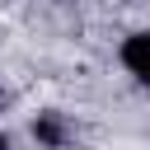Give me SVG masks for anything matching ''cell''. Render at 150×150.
<instances>
[{"instance_id":"2","label":"cell","mask_w":150,"mask_h":150,"mask_svg":"<svg viewBox=\"0 0 150 150\" xmlns=\"http://www.w3.org/2000/svg\"><path fill=\"white\" fill-rule=\"evenodd\" d=\"M33 136H38L42 145L61 150V145L70 141V127H66V117H61V112H38V122H33Z\"/></svg>"},{"instance_id":"1","label":"cell","mask_w":150,"mask_h":150,"mask_svg":"<svg viewBox=\"0 0 150 150\" xmlns=\"http://www.w3.org/2000/svg\"><path fill=\"white\" fill-rule=\"evenodd\" d=\"M122 66H127L141 84H150V28H141V33H131V38L122 42Z\"/></svg>"},{"instance_id":"3","label":"cell","mask_w":150,"mask_h":150,"mask_svg":"<svg viewBox=\"0 0 150 150\" xmlns=\"http://www.w3.org/2000/svg\"><path fill=\"white\" fill-rule=\"evenodd\" d=\"M0 150H9V136H5V131H0Z\"/></svg>"}]
</instances>
